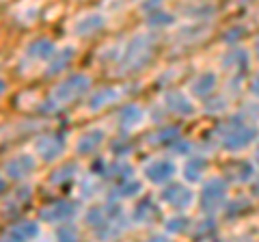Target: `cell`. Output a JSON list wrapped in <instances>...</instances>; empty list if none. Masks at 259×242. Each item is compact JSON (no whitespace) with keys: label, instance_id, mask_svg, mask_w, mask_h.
<instances>
[]
</instances>
